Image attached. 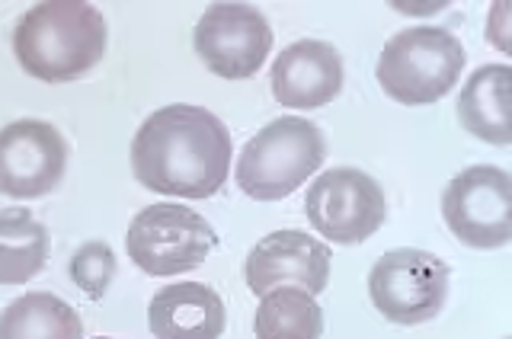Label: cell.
I'll return each instance as SVG.
<instances>
[{"label": "cell", "instance_id": "6da1fadb", "mask_svg": "<svg viewBox=\"0 0 512 339\" xmlns=\"http://www.w3.org/2000/svg\"><path fill=\"white\" fill-rule=\"evenodd\" d=\"M234 144L215 112L176 103L141 122L132 141L135 180L164 196L212 199L228 183Z\"/></svg>", "mask_w": 512, "mask_h": 339}, {"label": "cell", "instance_id": "7a4b0ae2", "mask_svg": "<svg viewBox=\"0 0 512 339\" xmlns=\"http://www.w3.org/2000/svg\"><path fill=\"white\" fill-rule=\"evenodd\" d=\"M109 32L87 0H48L26 10L13 29V55L42 84H71L103 61Z\"/></svg>", "mask_w": 512, "mask_h": 339}, {"label": "cell", "instance_id": "3957f363", "mask_svg": "<svg viewBox=\"0 0 512 339\" xmlns=\"http://www.w3.org/2000/svg\"><path fill=\"white\" fill-rule=\"evenodd\" d=\"M327 141L320 125L304 116L272 119L256 132L237 157V186L256 202L288 199L308 176L320 170Z\"/></svg>", "mask_w": 512, "mask_h": 339}, {"label": "cell", "instance_id": "277c9868", "mask_svg": "<svg viewBox=\"0 0 512 339\" xmlns=\"http://www.w3.org/2000/svg\"><path fill=\"white\" fill-rule=\"evenodd\" d=\"M468 55L455 32L410 26L384 45L375 77L400 106H432L455 90Z\"/></svg>", "mask_w": 512, "mask_h": 339}, {"label": "cell", "instance_id": "5b68a950", "mask_svg": "<svg viewBox=\"0 0 512 339\" xmlns=\"http://www.w3.org/2000/svg\"><path fill=\"white\" fill-rule=\"evenodd\" d=\"M218 247V234L199 212L176 202L141 208L128 224L125 250L148 276H180L199 269Z\"/></svg>", "mask_w": 512, "mask_h": 339}, {"label": "cell", "instance_id": "8992f818", "mask_svg": "<svg viewBox=\"0 0 512 339\" xmlns=\"http://www.w3.org/2000/svg\"><path fill=\"white\" fill-rule=\"evenodd\" d=\"M368 295L384 320L416 327L436 320L448 298V266L426 250H391L368 272Z\"/></svg>", "mask_w": 512, "mask_h": 339}, {"label": "cell", "instance_id": "52a82bcc", "mask_svg": "<svg viewBox=\"0 0 512 339\" xmlns=\"http://www.w3.org/2000/svg\"><path fill=\"white\" fill-rule=\"evenodd\" d=\"M311 228L330 244L352 247L372 237L388 221V199L378 180L356 167L320 173L304 196Z\"/></svg>", "mask_w": 512, "mask_h": 339}, {"label": "cell", "instance_id": "ba28073f", "mask_svg": "<svg viewBox=\"0 0 512 339\" xmlns=\"http://www.w3.org/2000/svg\"><path fill=\"white\" fill-rule=\"evenodd\" d=\"M442 218L461 244L500 250L512 240V176L503 167L461 170L442 196Z\"/></svg>", "mask_w": 512, "mask_h": 339}, {"label": "cell", "instance_id": "9c48e42d", "mask_svg": "<svg viewBox=\"0 0 512 339\" xmlns=\"http://www.w3.org/2000/svg\"><path fill=\"white\" fill-rule=\"evenodd\" d=\"M196 55L224 80H250L272 52V29L250 4H212L192 32Z\"/></svg>", "mask_w": 512, "mask_h": 339}, {"label": "cell", "instance_id": "30bf717a", "mask_svg": "<svg viewBox=\"0 0 512 339\" xmlns=\"http://www.w3.org/2000/svg\"><path fill=\"white\" fill-rule=\"evenodd\" d=\"M68 170V141L52 122L20 119L0 128V192L10 199H42Z\"/></svg>", "mask_w": 512, "mask_h": 339}, {"label": "cell", "instance_id": "8fae6325", "mask_svg": "<svg viewBox=\"0 0 512 339\" xmlns=\"http://www.w3.org/2000/svg\"><path fill=\"white\" fill-rule=\"evenodd\" d=\"M244 276L253 295L301 288L320 295L330 282V247L304 231H276L247 253Z\"/></svg>", "mask_w": 512, "mask_h": 339}, {"label": "cell", "instance_id": "7c38bea8", "mask_svg": "<svg viewBox=\"0 0 512 339\" xmlns=\"http://www.w3.org/2000/svg\"><path fill=\"white\" fill-rule=\"evenodd\" d=\"M269 84L285 109H320L343 90V58L330 42L301 39L272 61Z\"/></svg>", "mask_w": 512, "mask_h": 339}, {"label": "cell", "instance_id": "4fadbf2b", "mask_svg": "<svg viewBox=\"0 0 512 339\" xmlns=\"http://www.w3.org/2000/svg\"><path fill=\"white\" fill-rule=\"evenodd\" d=\"M154 339H221L228 311L215 288L202 282L164 285L148 304Z\"/></svg>", "mask_w": 512, "mask_h": 339}, {"label": "cell", "instance_id": "5bb4252c", "mask_svg": "<svg viewBox=\"0 0 512 339\" xmlns=\"http://www.w3.org/2000/svg\"><path fill=\"white\" fill-rule=\"evenodd\" d=\"M509 84L512 68L503 61H493L477 68L458 96V122L468 135L477 141L506 148L512 141V122H509Z\"/></svg>", "mask_w": 512, "mask_h": 339}, {"label": "cell", "instance_id": "9a60e30c", "mask_svg": "<svg viewBox=\"0 0 512 339\" xmlns=\"http://www.w3.org/2000/svg\"><path fill=\"white\" fill-rule=\"evenodd\" d=\"M0 339H84V320L52 292H26L0 314Z\"/></svg>", "mask_w": 512, "mask_h": 339}, {"label": "cell", "instance_id": "2e32d148", "mask_svg": "<svg viewBox=\"0 0 512 339\" xmlns=\"http://www.w3.org/2000/svg\"><path fill=\"white\" fill-rule=\"evenodd\" d=\"M48 263V231L26 208H0V285H26Z\"/></svg>", "mask_w": 512, "mask_h": 339}, {"label": "cell", "instance_id": "e0dca14e", "mask_svg": "<svg viewBox=\"0 0 512 339\" xmlns=\"http://www.w3.org/2000/svg\"><path fill=\"white\" fill-rule=\"evenodd\" d=\"M256 339H320L324 333V311L314 295L301 288H276L263 295L253 320Z\"/></svg>", "mask_w": 512, "mask_h": 339}, {"label": "cell", "instance_id": "ac0fdd59", "mask_svg": "<svg viewBox=\"0 0 512 339\" xmlns=\"http://www.w3.org/2000/svg\"><path fill=\"white\" fill-rule=\"evenodd\" d=\"M112 276H116V253L103 240H90V244H84L71 256V279L93 301H100L106 295Z\"/></svg>", "mask_w": 512, "mask_h": 339}, {"label": "cell", "instance_id": "d6986e66", "mask_svg": "<svg viewBox=\"0 0 512 339\" xmlns=\"http://www.w3.org/2000/svg\"><path fill=\"white\" fill-rule=\"evenodd\" d=\"M100 339H106V336H100Z\"/></svg>", "mask_w": 512, "mask_h": 339}]
</instances>
